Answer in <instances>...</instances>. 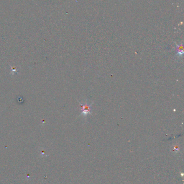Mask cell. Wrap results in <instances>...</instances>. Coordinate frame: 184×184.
<instances>
[{
    "label": "cell",
    "mask_w": 184,
    "mask_h": 184,
    "mask_svg": "<svg viewBox=\"0 0 184 184\" xmlns=\"http://www.w3.org/2000/svg\"><path fill=\"white\" fill-rule=\"evenodd\" d=\"M80 105L82 107V112L81 115H83V116H86L87 115L89 114H91V110H92V108H91V104H88V103H85L84 105H83L81 103H80Z\"/></svg>",
    "instance_id": "6da1fadb"
},
{
    "label": "cell",
    "mask_w": 184,
    "mask_h": 184,
    "mask_svg": "<svg viewBox=\"0 0 184 184\" xmlns=\"http://www.w3.org/2000/svg\"><path fill=\"white\" fill-rule=\"evenodd\" d=\"M177 54L179 57H181L184 54V50H183V45H177Z\"/></svg>",
    "instance_id": "7a4b0ae2"
}]
</instances>
